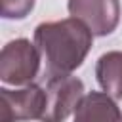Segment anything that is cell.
Returning <instances> with one entry per match:
<instances>
[{
    "label": "cell",
    "instance_id": "obj_4",
    "mask_svg": "<svg viewBox=\"0 0 122 122\" xmlns=\"http://www.w3.org/2000/svg\"><path fill=\"white\" fill-rule=\"evenodd\" d=\"M0 122L40 120L46 111V90L27 84L19 90L0 88Z\"/></svg>",
    "mask_w": 122,
    "mask_h": 122
},
{
    "label": "cell",
    "instance_id": "obj_7",
    "mask_svg": "<svg viewBox=\"0 0 122 122\" xmlns=\"http://www.w3.org/2000/svg\"><path fill=\"white\" fill-rule=\"evenodd\" d=\"M95 78L101 90L112 99H122V51L111 50L95 63Z\"/></svg>",
    "mask_w": 122,
    "mask_h": 122
},
{
    "label": "cell",
    "instance_id": "obj_8",
    "mask_svg": "<svg viewBox=\"0 0 122 122\" xmlns=\"http://www.w3.org/2000/svg\"><path fill=\"white\" fill-rule=\"evenodd\" d=\"M36 0H2V17L4 19H25Z\"/></svg>",
    "mask_w": 122,
    "mask_h": 122
},
{
    "label": "cell",
    "instance_id": "obj_1",
    "mask_svg": "<svg viewBox=\"0 0 122 122\" xmlns=\"http://www.w3.org/2000/svg\"><path fill=\"white\" fill-rule=\"evenodd\" d=\"M34 44L50 74H72L86 61L93 34L82 21L67 17L40 23L34 29Z\"/></svg>",
    "mask_w": 122,
    "mask_h": 122
},
{
    "label": "cell",
    "instance_id": "obj_3",
    "mask_svg": "<svg viewBox=\"0 0 122 122\" xmlns=\"http://www.w3.org/2000/svg\"><path fill=\"white\" fill-rule=\"evenodd\" d=\"M46 111L40 122H65L84 99V82L72 74H51L46 82Z\"/></svg>",
    "mask_w": 122,
    "mask_h": 122
},
{
    "label": "cell",
    "instance_id": "obj_6",
    "mask_svg": "<svg viewBox=\"0 0 122 122\" xmlns=\"http://www.w3.org/2000/svg\"><path fill=\"white\" fill-rule=\"evenodd\" d=\"M72 122H122V111L105 92H90L80 101Z\"/></svg>",
    "mask_w": 122,
    "mask_h": 122
},
{
    "label": "cell",
    "instance_id": "obj_5",
    "mask_svg": "<svg viewBox=\"0 0 122 122\" xmlns=\"http://www.w3.org/2000/svg\"><path fill=\"white\" fill-rule=\"evenodd\" d=\"M67 10L93 36H109L120 23V0H69Z\"/></svg>",
    "mask_w": 122,
    "mask_h": 122
},
{
    "label": "cell",
    "instance_id": "obj_2",
    "mask_svg": "<svg viewBox=\"0 0 122 122\" xmlns=\"http://www.w3.org/2000/svg\"><path fill=\"white\" fill-rule=\"evenodd\" d=\"M42 55L34 42L27 38L10 40L0 51V80L11 86L32 84L40 71Z\"/></svg>",
    "mask_w": 122,
    "mask_h": 122
}]
</instances>
